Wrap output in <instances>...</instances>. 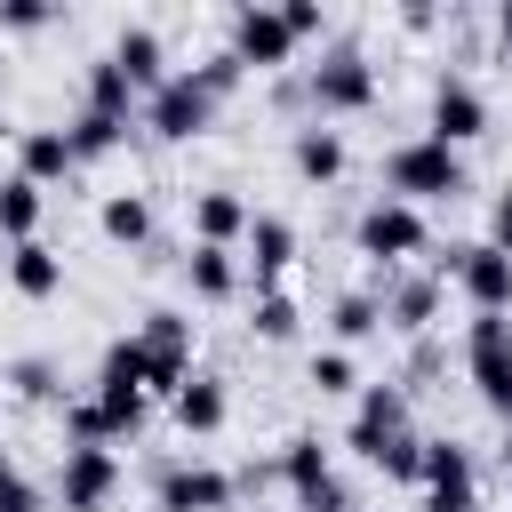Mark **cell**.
Wrapping results in <instances>:
<instances>
[{
  "label": "cell",
  "mask_w": 512,
  "mask_h": 512,
  "mask_svg": "<svg viewBox=\"0 0 512 512\" xmlns=\"http://www.w3.org/2000/svg\"><path fill=\"white\" fill-rule=\"evenodd\" d=\"M464 368H472V392L512 424V320H504V312H472Z\"/></svg>",
  "instance_id": "3"
},
{
  "label": "cell",
  "mask_w": 512,
  "mask_h": 512,
  "mask_svg": "<svg viewBox=\"0 0 512 512\" xmlns=\"http://www.w3.org/2000/svg\"><path fill=\"white\" fill-rule=\"evenodd\" d=\"M192 72H200V88H208V96H216V104H224V96H232V88H240V80H248V72H240V56H232V48H224V56H208V64H192Z\"/></svg>",
  "instance_id": "34"
},
{
  "label": "cell",
  "mask_w": 512,
  "mask_h": 512,
  "mask_svg": "<svg viewBox=\"0 0 512 512\" xmlns=\"http://www.w3.org/2000/svg\"><path fill=\"white\" fill-rule=\"evenodd\" d=\"M96 224H104V240L144 248V240H152V200H144V192H112V200L96 208Z\"/></svg>",
  "instance_id": "25"
},
{
  "label": "cell",
  "mask_w": 512,
  "mask_h": 512,
  "mask_svg": "<svg viewBox=\"0 0 512 512\" xmlns=\"http://www.w3.org/2000/svg\"><path fill=\"white\" fill-rule=\"evenodd\" d=\"M280 24H288L296 40H320V24H328V8H320V0H288V8H280Z\"/></svg>",
  "instance_id": "35"
},
{
  "label": "cell",
  "mask_w": 512,
  "mask_h": 512,
  "mask_svg": "<svg viewBox=\"0 0 512 512\" xmlns=\"http://www.w3.org/2000/svg\"><path fill=\"white\" fill-rule=\"evenodd\" d=\"M144 424V392H80L64 400V448H112V440H136Z\"/></svg>",
  "instance_id": "5"
},
{
  "label": "cell",
  "mask_w": 512,
  "mask_h": 512,
  "mask_svg": "<svg viewBox=\"0 0 512 512\" xmlns=\"http://www.w3.org/2000/svg\"><path fill=\"white\" fill-rule=\"evenodd\" d=\"M56 8H40V0H0V32H40Z\"/></svg>",
  "instance_id": "36"
},
{
  "label": "cell",
  "mask_w": 512,
  "mask_h": 512,
  "mask_svg": "<svg viewBox=\"0 0 512 512\" xmlns=\"http://www.w3.org/2000/svg\"><path fill=\"white\" fill-rule=\"evenodd\" d=\"M328 328H336V344H368V336L384 328V296H368V288H352V296H336V312H328Z\"/></svg>",
  "instance_id": "27"
},
{
  "label": "cell",
  "mask_w": 512,
  "mask_h": 512,
  "mask_svg": "<svg viewBox=\"0 0 512 512\" xmlns=\"http://www.w3.org/2000/svg\"><path fill=\"white\" fill-rule=\"evenodd\" d=\"M288 160H296V176H304V184H336V176H344V136H336L328 120H312V128H296Z\"/></svg>",
  "instance_id": "18"
},
{
  "label": "cell",
  "mask_w": 512,
  "mask_h": 512,
  "mask_svg": "<svg viewBox=\"0 0 512 512\" xmlns=\"http://www.w3.org/2000/svg\"><path fill=\"white\" fill-rule=\"evenodd\" d=\"M304 96H312V120H344V112H368L376 104V64L360 48H336L304 72Z\"/></svg>",
  "instance_id": "2"
},
{
  "label": "cell",
  "mask_w": 512,
  "mask_h": 512,
  "mask_svg": "<svg viewBox=\"0 0 512 512\" xmlns=\"http://www.w3.org/2000/svg\"><path fill=\"white\" fill-rule=\"evenodd\" d=\"M168 408H176V424H184V432H216L232 400H224V376H184V392H176Z\"/></svg>",
  "instance_id": "24"
},
{
  "label": "cell",
  "mask_w": 512,
  "mask_h": 512,
  "mask_svg": "<svg viewBox=\"0 0 512 512\" xmlns=\"http://www.w3.org/2000/svg\"><path fill=\"white\" fill-rule=\"evenodd\" d=\"M64 136H72V152H80V160H104V152H120V136H128V120H104V112H80V120H72Z\"/></svg>",
  "instance_id": "28"
},
{
  "label": "cell",
  "mask_w": 512,
  "mask_h": 512,
  "mask_svg": "<svg viewBox=\"0 0 512 512\" xmlns=\"http://www.w3.org/2000/svg\"><path fill=\"white\" fill-rule=\"evenodd\" d=\"M496 48H504V64H512V0L496 8Z\"/></svg>",
  "instance_id": "38"
},
{
  "label": "cell",
  "mask_w": 512,
  "mask_h": 512,
  "mask_svg": "<svg viewBox=\"0 0 512 512\" xmlns=\"http://www.w3.org/2000/svg\"><path fill=\"white\" fill-rule=\"evenodd\" d=\"M408 432V392L400 384H360V408H352V448L376 464V448L384 440H400Z\"/></svg>",
  "instance_id": "12"
},
{
  "label": "cell",
  "mask_w": 512,
  "mask_h": 512,
  "mask_svg": "<svg viewBox=\"0 0 512 512\" xmlns=\"http://www.w3.org/2000/svg\"><path fill=\"white\" fill-rule=\"evenodd\" d=\"M312 384H320L328 400H344V392H360V360H352L344 344H328V352H312Z\"/></svg>",
  "instance_id": "29"
},
{
  "label": "cell",
  "mask_w": 512,
  "mask_h": 512,
  "mask_svg": "<svg viewBox=\"0 0 512 512\" xmlns=\"http://www.w3.org/2000/svg\"><path fill=\"white\" fill-rule=\"evenodd\" d=\"M232 56H240V72H280L296 56V32L280 24V8H240L232 16Z\"/></svg>",
  "instance_id": "11"
},
{
  "label": "cell",
  "mask_w": 512,
  "mask_h": 512,
  "mask_svg": "<svg viewBox=\"0 0 512 512\" xmlns=\"http://www.w3.org/2000/svg\"><path fill=\"white\" fill-rule=\"evenodd\" d=\"M40 184L32 176H0V240L8 248H24V240H40Z\"/></svg>",
  "instance_id": "21"
},
{
  "label": "cell",
  "mask_w": 512,
  "mask_h": 512,
  "mask_svg": "<svg viewBox=\"0 0 512 512\" xmlns=\"http://www.w3.org/2000/svg\"><path fill=\"white\" fill-rule=\"evenodd\" d=\"M456 192H464V152H448L432 136H408L384 152V200L424 208V200H456Z\"/></svg>",
  "instance_id": "1"
},
{
  "label": "cell",
  "mask_w": 512,
  "mask_h": 512,
  "mask_svg": "<svg viewBox=\"0 0 512 512\" xmlns=\"http://www.w3.org/2000/svg\"><path fill=\"white\" fill-rule=\"evenodd\" d=\"M8 288H16V296H32V304H40V296H56V288H64V256H56V248H40V240L8 248Z\"/></svg>",
  "instance_id": "20"
},
{
  "label": "cell",
  "mask_w": 512,
  "mask_h": 512,
  "mask_svg": "<svg viewBox=\"0 0 512 512\" xmlns=\"http://www.w3.org/2000/svg\"><path fill=\"white\" fill-rule=\"evenodd\" d=\"M280 480H288L296 512H352V496H344V480H336V464H328V448L312 432H296L280 448Z\"/></svg>",
  "instance_id": "6"
},
{
  "label": "cell",
  "mask_w": 512,
  "mask_h": 512,
  "mask_svg": "<svg viewBox=\"0 0 512 512\" xmlns=\"http://www.w3.org/2000/svg\"><path fill=\"white\" fill-rule=\"evenodd\" d=\"M440 272L472 296V312H512V256L496 240H472V248H448Z\"/></svg>",
  "instance_id": "8"
},
{
  "label": "cell",
  "mask_w": 512,
  "mask_h": 512,
  "mask_svg": "<svg viewBox=\"0 0 512 512\" xmlns=\"http://www.w3.org/2000/svg\"><path fill=\"white\" fill-rule=\"evenodd\" d=\"M184 280H192V296L224 304V296L240 288V264H232V248H200V240H192V256H184Z\"/></svg>",
  "instance_id": "26"
},
{
  "label": "cell",
  "mask_w": 512,
  "mask_h": 512,
  "mask_svg": "<svg viewBox=\"0 0 512 512\" xmlns=\"http://www.w3.org/2000/svg\"><path fill=\"white\" fill-rule=\"evenodd\" d=\"M248 328H256L264 344H288V336H296V304H288V296H256V320H248Z\"/></svg>",
  "instance_id": "32"
},
{
  "label": "cell",
  "mask_w": 512,
  "mask_h": 512,
  "mask_svg": "<svg viewBox=\"0 0 512 512\" xmlns=\"http://www.w3.org/2000/svg\"><path fill=\"white\" fill-rule=\"evenodd\" d=\"M352 240H360V256L368 264H408V256H424V208H408V200H368L360 208V224H352Z\"/></svg>",
  "instance_id": "4"
},
{
  "label": "cell",
  "mask_w": 512,
  "mask_h": 512,
  "mask_svg": "<svg viewBox=\"0 0 512 512\" xmlns=\"http://www.w3.org/2000/svg\"><path fill=\"white\" fill-rule=\"evenodd\" d=\"M432 312H440V280H392L384 288V328L416 336V328H432Z\"/></svg>",
  "instance_id": "22"
},
{
  "label": "cell",
  "mask_w": 512,
  "mask_h": 512,
  "mask_svg": "<svg viewBox=\"0 0 512 512\" xmlns=\"http://www.w3.org/2000/svg\"><path fill=\"white\" fill-rule=\"evenodd\" d=\"M112 488H120V456L112 448H64V472H56L64 512H104Z\"/></svg>",
  "instance_id": "10"
},
{
  "label": "cell",
  "mask_w": 512,
  "mask_h": 512,
  "mask_svg": "<svg viewBox=\"0 0 512 512\" xmlns=\"http://www.w3.org/2000/svg\"><path fill=\"white\" fill-rule=\"evenodd\" d=\"M376 472H384V480H400V488H424V440H408V432H400V440H384V448H376Z\"/></svg>",
  "instance_id": "30"
},
{
  "label": "cell",
  "mask_w": 512,
  "mask_h": 512,
  "mask_svg": "<svg viewBox=\"0 0 512 512\" xmlns=\"http://www.w3.org/2000/svg\"><path fill=\"white\" fill-rule=\"evenodd\" d=\"M424 512H472V456L456 440H424Z\"/></svg>",
  "instance_id": "14"
},
{
  "label": "cell",
  "mask_w": 512,
  "mask_h": 512,
  "mask_svg": "<svg viewBox=\"0 0 512 512\" xmlns=\"http://www.w3.org/2000/svg\"><path fill=\"white\" fill-rule=\"evenodd\" d=\"M488 240H496V248H504V256H512V184H504V192H496V232H488Z\"/></svg>",
  "instance_id": "37"
},
{
  "label": "cell",
  "mask_w": 512,
  "mask_h": 512,
  "mask_svg": "<svg viewBox=\"0 0 512 512\" xmlns=\"http://www.w3.org/2000/svg\"><path fill=\"white\" fill-rule=\"evenodd\" d=\"M136 104H144V96H136V80H128L112 56H104V64H88V104H80V112H104V120H136Z\"/></svg>",
  "instance_id": "23"
},
{
  "label": "cell",
  "mask_w": 512,
  "mask_h": 512,
  "mask_svg": "<svg viewBox=\"0 0 512 512\" xmlns=\"http://www.w3.org/2000/svg\"><path fill=\"white\" fill-rule=\"evenodd\" d=\"M0 512H40V488L16 472V456L0 448Z\"/></svg>",
  "instance_id": "33"
},
{
  "label": "cell",
  "mask_w": 512,
  "mask_h": 512,
  "mask_svg": "<svg viewBox=\"0 0 512 512\" xmlns=\"http://www.w3.org/2000/svg\"><path fill=\"white\" fill-rule=\"evenodd\" d=\"M8 392H16V400H56V392H64V384H56V360H16V368H8Z\"/></svg>",
  "instance_id": "31"
},
{
  "label": "cell",
  "mask_w": 512,
  "mask_h": 512,
  "mask_svg": "<svg viewBox=\"0 0 512 512\" xmlns=\"http://www.w3.org/2000/svg\"><path fill=\"white\" fill-rule=\"evenodd\" d=\"M496 456H504V472H512V424H504V448H496Z\"/></svg>",
  "instance_id": "39"
},
{
  "label": "cell",
  "mask_w": 512,
  "mask_h": 512,
  "mask_svg": "<svg viewBox=\"0 0 512 512\" xmlns=\"http://www.w3.org/2000/svg\"><path fill=\"white\" fill-rule=\"evenodd\" d=\"M112 64L136 80V96H160V88L176 80V72H168V48H160V32H152V24H128V32L112 40Z\"/></svg>",
  "instance_id": "15"
},
{
  "label": "cell",
  "mask_w": 512,
  "mask_h": 512,
  "mask_svg": "<svg viewBox=\"0 0 512 512\" xmlns=\"http://www.w3.org/2000/svg\"><path fill=\"white\" fill-rule=\"evenodd\" d=\"M472 136H488V96L464 80V72H440L432 80V144H472Z\"/></svg>",
  "instance_id": "9"
},
{
  "label": "cell",
  "mask_w": 512,
  "mask_h": 512,
  "mask_svg": "<svg viewBox=\"0 0 512 512\" xmlns=\"http://www.w3.org/2000/svg\"><path fill=\"white\" fill-rule=\"evenodd\" d=\"M248 224H256V208L240 192H192V240L200 248H232V240H248Z\"/></svg>",
  "instance_id": "17"
},
{
  "label": "cell",
  "mask_w": 512,
  "mask_h": 512,
  "mask_svg": "<svg viewBox=\"0 0 512 512\" xmlns=\"http://www.w3.org/2000/svg\"><path fill=\"white\" fill-rule=\"evenodd\" d=\"M208 120H216V96L200 88V72H176L160 96H144V128L160 144H192V136H208Z\"/></svg>",
  "instance_id": "7"
},
{
  "label": "cell",
  "mask_w": 512,
  "mask_h": 512,
  "mask_svg": "<svg viewBox=\"0 0 512 512\" xmlns=\"http://www.w3.org/2000/svg\"><path fill=\"white\" fill-rule=\"evenodd\" d=\"M72 168H80V152H72V136H64V128H24V136H16V176H32L40 192H48V184H64Z\"/></svg>",
  "instance_id": "16"
},
{
  "label": "cell",
  "mask_w": 512,
  "mask_h": 512,
  "mask_svg": "<svg viewBox=\"0 0 512 512\" xmlns=\"http://www.w3.org/2000/svg\"><path fill=\"white\" fill-rule=\"evenodd\" d=\"M152 496H160V512H224L232 504V472H216V464H168Z\"/></svg>",
  "instance_id": "13"
},
{
  "label": "cell",
  "mask_w": 512,
  "mask_h": 512,
  "mask_svg": "<svg viewBox=\"0 0 512 512\" xmlns=\"http://www.w3.org/2000/svg\"><path fill=\"white\" fill-rule=\"evenodd\" d=\"M288 264H296V224L288 216H256L248 224V272L256 280H280Z\"/></svg>",
  "instance_id": "19"
}]
</instances>
